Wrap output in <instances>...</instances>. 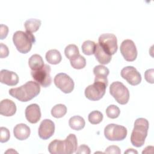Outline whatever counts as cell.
<instances>
[{
    "mask_svg": "<svg viewBox=\"0 0 154 154\" xmlns=\"http://www.w3.org/2000/svg\"><path fill=\"white\" fill-rule=\"evenodd\" d=\"M9 54V51L8 47L3 44L2 43H1L0 44V57L1 58H6Z\"/></svg>",
    "mask_w": 154,
    "mask_h": 154,
    "instance_id": "33",
    "label": "cell"
},
{
    "mask_svg": "<svg viewBox=\"0 0 154 154\" xmlns=\"http://www.w3.org/2000/svg\"><path fill=\"white\" fill-rule=\"evenodd\" d=\"M102 48L109 55H114L117 51V40L112 33H105L99 37V43Z\"/></svg>",
    "mask_w": 154,
    "mask_h": 154,
    "instance_id": "9",
    "label": "cell"
},
{
    "mask_svg": "<svg viewBox=\"0 0 154 154\" xmlns=\"http://www.w3.org/2000/svg\"><path fill=\"white\" fill-rule=\"evenodd\" d=\"M109 69L103 65H97L93 69V73L95 75L94 81H102L106 84L108 83L107 76L109 75Z\"/></svg>",
    "mask_w": 154,
    "mask_h": 154,
    "instance_id": "18",
    "label": "cell"
},
{
    "mask_svg": "<svg viewBox=\"0 0 154 154\" xmlns=\"http://www.w3.org/2000/svg\"><path fill=\"white\" fill-rule=\"evenodd\" d=\"M125 153H138V152L133 149H128L125 152Z\"/></svg>",
    "mask_w": 154,
    "mask_h": 154,
    "instance_id": "37",
    "label": "cell"
},
{
    "mask_svg": "<svg viewBox=\"0 0 154 154\" xmlns=\"http://www.w3.org/2000/svg\"><path fill=\"white\" fill-rule=\"evenodd\" d=\"M51 66L45 64L44 66L37 70H31V75L34 80L43 87H48L52 83L51 76Z\"/></svg>",
    "mask_w": 154,
    "mask_h": 154,
    "instance_id": "8",
    "label": "cell"
},
{
    "mask_svg": "<svg viewBox=\"0 0 154 154\" xmlns=\"http://www.w3.org/2000/svg\"><path fill=\"white\" fill-rule=\"evenodd\" d=\"M149 122L144 118H138L134 123V127L131 135L132 144L137 147L143 146L147 135Z\"/></svg>",
    "mask_w": 154,
    "mask_h": 154,
    "instance_id": "3",
    "label": "cell"
},
{
    "mask_svg": "<svg viewBox=\"0 0 154 154\" xmlns=\"http://www.w3.org/2000/svg\"><path fill=\"white\" fill-rule=\"evenodd\" d=\"M107 85L108 84L105 82L94 81L93 84L89 85L85 89V96L90 100H99L104 96Z\"/></svg>",
    "mask_w": 154,
    "mask_h": 154,
    "instance_id": "6",
    "label": "cell"
},
{
    "mask_svg": "<svg viewBox=\"0 0 154 154\" xmlns=\"http://www.w3.org/2000/svg\"><path fill=\"white\" fill-rule=\"evenodd\" d=\"M28 64L31 70H37L42 69L45 64L42 57L38 54H34L28 60Z\"/></svg>",
    "mask_w": 154,
    "mask_h": 154,
    "instance_id": "20",
    "label": "cell"
},
{
    "mask_svg": "<svg viewBox=\"0 0 154 154\" xmlns=\"http://www.w3.org/2000/svg\"><path fill=\"white\" fill-rule=\"evenodd\" d=\"M41 25V20L37 19H29L24 23L26 31L34 32L37 31Z\"/></svg>",
    "mask_w": 154,
    "mask_h": 154,
    "instance_id": "23",
    "label": "cell"
},
{
    "mask_svg": "<svg viewBox=\"0 0 154 154\" xmlns=\"http://www.w3.org/2000/svg\"><path fill=\"white\" fill-rule=\"evenodd\" d=\"M120 111L119 108L115 105H110L106 109V114L110 119H116L120 115Z\"/></svg>",
    "mask_w": 154,
    "mask_h": 154,
    "instance_id": "29",
    "label": "cell"
},
{
    "mask_svg": "<svg viewBox=\"0 0 154 154\" xmlns=\"http://www.w3.org/2000/svg\"><path fill=\"white\" fill-rule=\"evenodd\" d=\"M13 41L17 51L22 54L28 53L35 42V36L27 31H17L13 35Z\"/></svg>",
    "mask_w": 154,
    "mask_h": 154,
    "instance_id": "4",
    "label": "cell"
},
{
    "mask_svg": "<svg viewBox=\"0 0 154 154\" xmlns=\"http://www.w3.org/2000/svg\"><path fill=\"white\" fill-rule=\"evenodd\" d=\"M94 54L96 60L101 64H107L111 60V55L107 54L99 43H96Z\"/></svg>",
    "mask_w": 154,
    "mask_h": 154,
    "instance_id": "19",
    "label": "cell"
},
{
    "mask_svg": "<svg viewBox=\"0 0 154 154\" xmlns=\"http://www.w3.org/2000/svg\"><path fill=\"white\" fill-rule=\"evenodd\" d=\"M64 54L66 57L70 60L76 57L79 54V51L78 46L73 44L67 45L64 49Z\"/></svg>",
    "mask_w": 154,
    "mask_h": 154,
    "instance_id": "27",
    "label": "cell"
},
{
    "mask_svg": "<svg viewBox=\"0 0 154 154\" xmlns=\"http://www.w3.org/2000/svg\"><path fill=\"white\" fill-rule=\"evenodd\" d=\"M120 52L125 60L128 61H134L137 57V49L134 42L130 39L123 40L120 48Z\"/></svg>",
    "mask_w": 154,
    "mask_h": 154,
    "instance_id": "11",
    "label": "cell"
},
{
    "mask_svg": "<svg viewBox=\"0 0 154 154\" xmlns=\"http://www.w3.org/2000/svg\"><path fill=\"white\" fill-rule=\"evenodd\" d=\"M8 28L7 25L1 24V31H0V33H1V39L2 40L4 38H5L8 34Z\"/></svg>",
    "mask_w": 154,
    "mask_h": 154,
    "instance_id": "35",
    "label": "cell"
},
{
    "mask_svg": "<svg viewBox=\"0 0 154 154\" xmlns=\"http://www.w3.org/2000/svg\"><path fill=\"white\" fill-rule=\"evenodd\" d=\"M109 93L121 105L126 104L129 99L128 88L121 82H113L109 87Z\"/></svg>",
    "mask_w": 154,
    "mask_h": 154,
    "instance_id": "5",
    "label": "cell"
},
{
    "mask_svg": "<svg viewBox=\"0 0 154 154\" xmlns=\"http://www.w3.org/2000/svg\"><path fill=\"white\" fill-rule=\"evenodd\" d=\"M153 73H154V70L153 69H150L146 70L144 73V78L147 82L153 84V82H154Z\"/></svg>",
    "mask_w": 154,
    "mask_h": 154,
    "instance_id": "31",
    "label": "cell"
},
{
    "mask_svg": "<svg viewBox=\"0 0 154 154\" xmlns=\"http://www.w3.org/2000/svg\"><path fill=\"white\" fill-rule=\"evenodd\" d=\"M96 43L93 41L86 40L83 42L81 46L82 51L84 54L87 55L94 54L96 49Z\"/></svg>",
    "mask_w": 154,
    "mask_h": 154,
    "instance_id": "25",
    "label": "cell"
},
{
    "mask_svg": "<svg viewBox=\"0 0 154 154\" xmlns=\"http://www.w3.org/2000/svg\"><path fill=\"white\" fill-rule=\"evenodd\" d=\"M105 153H114V154H120L121 153L120 148L117 146H108L105 152Z\"/></svg>",
    "mask_w": 154,
    "mask_h": 154,
    "instance_id": "32",
    "label": "cell"
},
{
    "mask_svg": "<svg viewBox=\"0 0 154 154\" xmlns=\"http://www.w3.org/2000/svg\"><path fill=\"white\" fill-rule=\"evenodd\" d=\"M70 62L72 67L76 69H83L86 65L85 58L80 54H79L76 57L70 60Z\"/></svg>",
    "mask_w": 154,
    "mask_h": 154,
    "instance_id": "26",
    "label": "cell"
},
{
    "mask_svg": "<svg viewBox=\"0 0 154 154\" xmlns=\"http://www.w3.org/2000/svg\"><path fill=\"white\" fill-rule=\"evenodd\" d=\"M104 135L109 141H122L127 135V129L122 125L108 124L104 129Z\"/></svg>",
    "mask_w": 154,
    "mask_h": 154,
    "instance_id": "7",
    "label": "cell"
},
{
    "mask_svg": "<svg viewBox=\"0 0 154 154\" xmlns=\"http://www.w3.org/2000/svg\"><path fill=\"white\" fill-rule=\"evenodd\" d=\"M31 133L30 128L24 123L16 125L13 129L14 136L19 140H25L27 139Z\"/></svg>",
    "mask_w": 154,
    "mask_h": 154,
    "instance_id": "17",
    "label": "cell"
},
{
    "mask_svg": "<svg viewBox=\"0 0 154 154\" xmlns=\"http://www.w3.org/2000/svg\"><path fill=\"white\" fill-rule=\"evenodd\" d=\"M69 126L73 130L79 131L83 129L85 125V120L79 116H74L69 120Z\"/></svg>",
    "mask_w": 154,
    "mask_h": 154,
    "instance_id": "22",
    "label": "cell"
},
{
    "mask_svg": "<svg viewBox=\"0 0 154 154\" xmlns=\"http://www.w3.org/2000/svg\"><path fill=\"white\" fill-rule=\"evenodd\" d=\"M25 117L31 123H37L41 118V111L38 105L32 103L28 105L25 109Z\"/></svg>",
    "mask_w": 154,
    "mask_h": 154,
    "instance_id": "14",
    "label": "cell"
},
{
    "mask_svg": "<svg viewBox=\"0 0 154 154\" xmlns=\"http://www.w3.org/2000/svg\"><path fill=\"white\" fill-rule=\"evenodd\" d=\"M153 146H147L146 147L144 150L142 152L143 153H150V152L149 151V149H151V152L153 153Z\"/></svg>",
    "mask_w": 154,
    "mask_h": 154,
    "instance_id": "36",
    "label": "cell"
},
{
    "mask_svg": "<svg viewBox=\"0 0 154 154\" xmlns=\"http://www.w3.org/2000/svg\"><path fill=\"white\" fill-rule=\"evenodd\" d=\"M120 74L122 77L132 85H137L141 81V74L133 66H128L123 67Z\"/></svg>",
    "mask_w": 154,
    "mask_h": 154,
    "instance_id": "12",
    "label": "cell"
},
{
    "mask_svg": "<svg viewBox=\"0 0 154 154\" xmlns=\"http://www.w3.org/2000/svg\"><path fill=\"white\" fill-rule=\"evenodd\" d=\"M55 132V124L50 119H44L38 128V135L43 140H48L51 137Z\"/></svg>",
    "mask_w": 154,
    "mask_h": 154,
    "instance_id": "13",
    "label": "cell"
},
{
    "mask_svg": "<svg viewBox=\"0 0 154 154\" xmlns=\"http://www.w3.org/2000/svg\"><path fill=\"white\" fill-rule=\"evenodd\" d=\"M78 141L73 134H70L64 140H54L48 146V150L51 154H71L76 152Z\"/></svg>",
    "mask_w": 154,
    "mask_h": 154,
    "instance_id": "1",
    "label": "cell"
},
{
    "mask_svg": "<svg viewBox=\"0 0 154 154\" xmlns=\"http://www.w3.org/2000/svg\"><path fill=\"white\" fill-rule=\"evenodd\" d=\"M40 91V85L35 81H29L19 87L10 89L9 94L19 101L28 102L36 97Z\"/></svg>",
    "mask_w": 154,
    "mask_h": 154,
    "instance_id": "2",
    "label": "cell"
},
{
    "mask_svg": "<svg viewBox=\"0 0 154 154\" xmlns=\"http://www.w3.org/2000/svg\"><path fill=\"white\" fill-rule=\"evenodd\" d=\"M0 81L7 85L14 86L19 82V76L14 72L6 69H2L0 72Z\"/></svg>",
    "mask_w": 154,
    "mask_h": 154,
    "instance_id": "15",
    "label": "cell"
},
{
    "mask_svg": "<svg viewBox=\"0 0 154 154\" xmlns=\"http://www.w3.org/2000/svg\"><path fill=\"white\" fill-rule=\"evenodd\" d=\"M1 134H0V141L1 143H5L8 141L10 139V131L5 127H1L0 128Z\"/></svg>",
    "mask_w": 154,
    "mask_h": 154,
    "instance_id": "30",
    "label": "cell"
},
{
    "mask_svg": "<svg viewBox=\"0 0 154 154\" xmlns=\"http://www.w3.org/2000/svg\"><path fill=\"white\" fill-rule=\"evenodd\" d=\"M103 114L97 110L91 111L88 116V121L93 125H97L100 123L103 120Z\"/></svg>",
    "mask_w": 154,
    "mask_h": 154,
    "instance_id": "28",
    "label": "cell"
},
{
    "mask_svg": "<svg viewBox=\"0 0 154 154\" xmlns=\"http://www.w3.org/2000/svg\"><path fill=\"white\" fill-rule=\"evenodd\" d=\"M91 152L90 151V147L85 144H82L80 146H79L78 150H76V153H78V154H82V153H84V154H90Z\"/></svg>",
    "mask_w": 154,
    "mask_h": 154,
    "instance_id": "34",
    "label": "cell"
},
{
    "mask_svg": "<svg viewBox=\"0 0 154 154\" xmlns=\"http://www.w3.org/2000/svg\"><path fill=\"white\" fill-rule=\"evenodd\" d=\"M46 61L51 64H57L61 61L62 57L59 51L57 49L49 50L45 55Z\"/></svg>",
    "mask_w": 154,
    "mask_h": 154,
    "instance_id": "21",
    "label": "cell"
},
{
    "mask_svg": "<svg viewBox=\"0 0 154 154\" xmlns=\"http://www.w3.org/2000/svg\"><path fill=\"white\" fill-rule=\"evenodd\" d=\"M16 112L15 103L8 99H3L0 103V113L1 115L10 117L13 116Z\"/></svg>",
    "mask_w": 154,
    "mask_h": 154,
    "instance_id": "16",
    "label": "cell"
},
{
    "mask_svg": "<svg viewBox=\"0 0 154 154\" xmlns=\"http://www.w3.org/2000/svg\"><path fill=\"white\" fill-rule=\"evenodd\" d=\"M67 112V108L64 104L59 103L54 106L51 109V114L55 118L63 117Z\"/></svg>",
    "mask_w": 154,
    "mask_h": 154,
    "instance_id": "24",
    "label": "cell"
},
{
    "mask_svg": "<svg viewBox=\"0 0 154 154\" xmlns=\"http://www.w3.org/2000/svg\"><path fill=\"white\" fill-rule=\"evenodd\" d=\"M54 82L56 87L64 93H71L75 86L73 80L66 73H59L55 75Z\"/></svg>",
    "mask_w": 154,
    "mask_h": 154,
    "instance_id": "10",
    "label": "cell"
}]
</instances>
